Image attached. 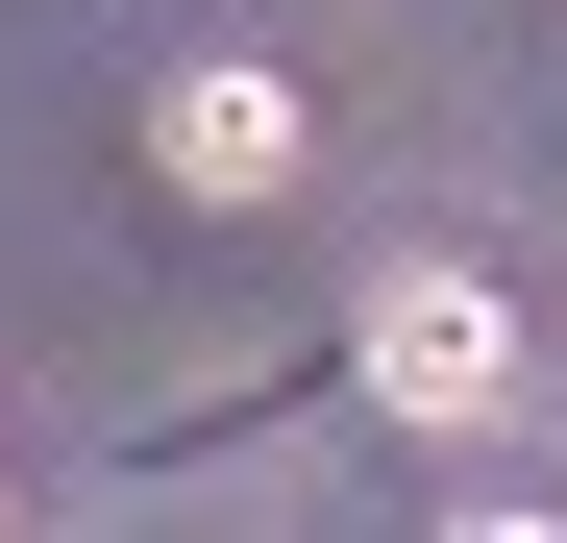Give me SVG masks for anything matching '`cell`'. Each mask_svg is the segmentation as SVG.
Wrapping results in <instances>:
<instances>
[{"label": "cell", "instance_id": "cell-3", "mask_svg": "<svg viewBox=\"0 0 567 543\" xmlns=\"http://www.w3.org/2000/svg\"><path fill=\"white\" fill-rule=\"evenodd\" d=\"M0 519H25V494H0Z\"/></svg>", "mask_w": 567, "mask_h": 543}, {"label": "cell", "instance_id": "cell-1", "mask_svg": "<svg viewBox=\"0 0 567 543\" xmlns=\"http://www.w3.org/2000/svg\"><path fill=\"white\" fill-rule=\"evenodd\" d=\"M346 371H370V420H395V444H494V420H518V297L420 247V272H370Z\"/></svg>", "mask_w": 567, "mask_h": 543}, {"label": "cell", "instance_id": "cell-2", "mask_svg": "<svg viewBox=\"0 0 567 543\" xmlns=\"http://www.w3.org/2000/svg\"><path fill=\"white\" fill-rule=\"evenodd\" d=\"M148 173H173V198H297V173H321V124H297V74H271V50H173L148 74Z\"/></svg>", "mask_w": 567, "mask_h": 543}]
</instances>
